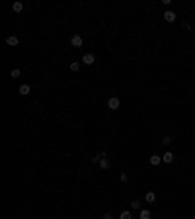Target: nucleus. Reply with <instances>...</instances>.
<instances>
[{
    "label": "nucleus",
    "instance_id": "4",
    "mask_svg": "<svg viewBox=\"0 0 195 219\" xmlns=\"http://www.w3.org/2000/svg\"><path fill=\"white\" fill-rule=\"evenodd\" d=\"M70 43H72V47H82V43H84V39H82L80 35H72V39H70Z\"/></svg>",
    "mask_w": 195,
    "mask_h": 219
},
{
    "label": "nucleus",
    "instance_id": "6",
    "mask_svg": "<svg viewBox=\"0 0 195 219\" xmlns=\"http://www.w3.org/2000/svg\"><path fill=\"white\" fill-rule=\"evenodd\" d=\"M164 20H166V22H174V20H176V12L166 10V12H164Z\"/></svg>",
    "mask_w": 195,
    "mask_h": 219
},
{
    "label": "nucleus",
    "instance_id": "11",
    "mask_svg": "<svg viewBox=\"0 0 195 219\" xmlns=\"http://www.w3.org/2000/svg\"><path fill=\"white\" fill-rule=\"evenodd\" d=\"M12 10H14L16 14H20V12L24 10V4L22 2H14V4H12Z\"/></svg>",
    "mask_w": 195,
    "mask_h": 219
},
{
    "label": "nucleus",
    "instance_id": "3",
    "mask_svg": "<svg viewBox=\"0 0 195 219\" xmlns=\"http://www.w3.org/2000/svg\"><path fill=\"white\" fill-rule=\"evenodd\" d=\"M148 163H150L152 166H158V164L162 163V155H152L150 159H148Z\"/></svg>",
    "mask_w": 195,
    "mask_h": 219
},
{
    "label": "nucleus",
    "instance_id": "20",
    "mask_svg": "<svg viewBox=\"0 0 195 219\" xmlns=\"http://www.w3.org/2000/svg\"><path fill=\"white\" fill-rule=\"evenodd\" d=\"M103 219H113V215H111V213H105V215H103Z\"/></svg>",
    "mask_w": 195,
    "mask_h": 219
},
{
    "label": "nucleus",
    "instance_id": "19",
    "mask_svg": "<svg viewBox=\"0 0 195 219\" xmlns=\"http://www.w3.org/2000/svg\"><path fill=\"white\" fill-rule=\"evenodd\" d=\"M119 180H121V182H127L129 178H127V174H119Z\"/></svg>",
    "mask_w": 195,
    "mask_h": 219
},
{
    "label": "nucleus",
    "instance_id": "5",
    "mask_svg": "<svg viewBox=\"0 0 195 219\" xmlns=\"http://www.w3.org/2000/svg\"><path fill=\"white\" fill-rule=\"evenodd\" d=\"M6 43L10 45V47H16V45L20 43V39H18L16 35H8V37H6Z\"/></svg>",
    "mask_w": 195,
    "mask_h": 219
},
{
    "label": "nucleus",
    "instance_id": "1",
    "mask_svg": "<svg viewBox=\"0 0 195 219\" xmlns=\"http://www.w3.org/2000/svg\"><path fill=\"white\" fill-rule=\"evenodd\" d=\"M119 106H121V100H119L117 96H113V98L107 100V108L109 110H119Z\"/></svg>",
    "mask_w": 195,
    "mask_h": 219
},
{
    "label": "nucleus",
    "instance_id": "2",
    "mask_svg": "<svg viewBox=\"0 0 195 219\" xmlns=\"http://www.w3.org/2000/svg\"><path fill=\"white\" fill-rule=\"evenodd\" d=\"M82 63H84V65H94V63H96V57H94L92 53H84V57H82Z\"/></svg>",
    "mask_w": 195,
    "mask_h": 219
},
{
    "label": "nucleus",
    "instance_id": "18",
    "mask_svg": "<svg viewBox=\"0 0 195 219\" xmlns=\"http://www.w3.org/2000/svg\"><path fill=\"white\" fill-rule=\"evenodd\" d=\"M99 159H102L99 155H94V156H90V160H92V163H99Z\"/></svg>",
    "mask_w": 195,
    "mask_h": 219
},
{
    "label": "nucleus",
    "instance_id": "15",
    "mask_svg": "<svg viewBox=\"0 0 195 219\" xmlns=\"http://www.w3.org/2000/svg\"><path fill=\"white\" fill-rule=\"evenodd\" d=\"M131 209H140V201L139 200H133L131 201Z\"/></svg>",
    "mask_w": 195,
    "mask_h": 219
},
{
    "label": "nucleus",
    "instance_id": "13",
    "mask_svg": "<svg viewBox=\"0 0 195 219\" xmlns=\"http://www.w3.org/2000/svg\"><path fill=\"white\" fill-rule=\"evenodd\" d=\"M68 69H70L72 72H78V71H80V63H70Z\"/></svg>",
    "mask_w": 195,
    "mask_h": 219
},
{
    "label": "nucleus",
    "instance_id": "7",
    "mask_svg": "<svg viewBox=\"0 0 195 219\" xmlns=\"http://www.w3.org/2000/svg\"><path fill=\"white\" fill-rule=\"evenodd\" d=\"M98 164H99V166L103 168V170H107V168L111 166V160H109V159L105 156V159H99V163H98Z\"/></svg>",
    "mask_w": 195,
    "mask_h": 219
},
{
    "label": "nucleus",
    "instance_id": "16",
    "mask_svg": "<svg viewBox=\"0 0 195 219\" xmlns=\"http://www.w3.org/2000/svg\"><path fill=\"white\" fill-rule=\"evenodd\" d=\"M162 143H164V145H166V147H168V145H170V143H172V137H170V135H164V139H162Z\"/></svg>",
    "mask_w": 195,
    "mask_h": 219
},
{
    "label": "nucleus",
    "instance_id": "9",
    "mask_svg": "<svg viewBox=\"0 0 195 219\" xmlns=\"http://www.w3.org/2000/svg\"><path fill=\"white\" fill-rule=\"evenodd\" d=\"M30 92H31L30 84H22V86H20V94H22V96H27Z\"/></svg>",
    "mask_w": 195,
    "mask_h": 219
},
{
    "label": "nucleus",
    "instance_id": "14",
    "mask_svg": "<svg viewBox=\"0 0 195 219\" xmlns=\"http://www.w3.org/2000/svg\"><path fill=\"white\" fill-rule=\"evenodd\" d=\"M20 74H22V71H20V69H12L10 76H12V78H20Z\"/></svg>",
    "mask_w": 195,
    "mask_h": 219
},
{
    "label": "nucleus",
    "instance_id": "10",
    "mask_svg": "<svg viewBox=\"0 0 195 219\" xmlns=\"http://www.w3.org/2000/svg\"><path fill=\"white\" fill-rule=\"evenodd\" d=\"M152 217V213L148 211V209H140V213H139V219H150Z\"/></svg>",
    "mask_w": 195,
    "mask_h": 219
},
{
    "label": "nucleus",
    "instance_id": "8",
    "mask_svg": "<svg viewBox=\"0 0 195 219\" xmlns=\"http://www.w3.org/2000/svg\"><path fill=\"white\" fill-rule=\"evenodd\" d=\"M162 160H164V163H166V164H170V163H172V160H174V153H170V151H166V153H164V155H162Z\"/></svg>",
    "mask_w": 195,
    "mask_h": 219
},
{
    "label": "nucleus",
    "instance_id": "17",
    "mask_svg": "<svg viewBox=\"0 0 195 219\" xmlns=\"http://www.w3.org/2000/svg\"><path fill=\"white\" fill-rule=\"evenodd\" d=\"M119 219H133L131 217V211H121V217Z\"/></svg>",
    "mask_w": 195,
    "mask_h": 219
},
{
    "label": "nucleus",
    "instance_id": "12",
    "mask_svg": "<svg viewBox=\"0 0 195 219\" xmlns=\"http://www.w3.org/2000/svg\"><path fill=\"white\" fill-rule=\"evenodd\" d=\"M144 200H146L148 204H152V201H156V194H154V192H146V196H144Z\"/></svg>",
    "mask_w": 195,
    "mask_h": 219
}]
</instances>
